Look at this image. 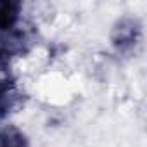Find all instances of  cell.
Wrapping results in <instances>:
<instances>
[{"mask_svg": "<svg viewBox=\"0 0 147 147\" xmlns=\"http://www.w3.org/2000/svg\"><path fill=\"white\" fill-rule=\"evenodd\" d=\"M140 38H142V24L137 18H130V16L121 18L113 26L111 42L113 47L121 54H128L135 50V47L140 43Z\"/></svg>", "mask_w": 147, "mask_h": 147, "instance_id": "6da1fadb", "label": "cell"}, {"mask_svg": "<svg viewBox=\"0 0 147 147\" xmlns=\"http://www.w3.org/2000/svg\"><path fill=\"white\" fill-rule=\"evenodd\" d=\"M31 45H33V31L30 28H24L14 36L0 35V71L5 69L14 57L28 54Z\"/></svg>", "mask_w": 147, "mask_h": 147, "instance_id": "7a4b0ae2", "label": "cell"}, {"mask_svg": "<svg viewBox=\"0 0 147 147\" xmlns=\"http://www.w3.org/2000/svg\"><path fill=\"white\" fill-rule=\"evenodd\" d=\"M24 102V94L16 78H0V119L18 111Z\"/></svg>", "mask_w": 147, "mask_h": 147, "instance_id": "3957f363", "label": "cell"}, {"mask_svg": "<svg viewBox=\"0 0 147 147\" xmlns=\"http://www.w3.org/2000/svg\"><path fill=\"white\" fill-rule=\"evenodd\" d=\"M21 11L23 5L19 2L14 0L0 2V35L2 36H14L26 28L21 23Z\"/></svg>", "mask_w": 147, "mask_h": 147, "instance_id": "277c9868", "label": "cell"}, {"mask_svg": "<svg viewBox=\"0 0 147 147\" xmlns=\"http://www.w3.org/2000/svg\"><path fill=\"white\" fill-rule=\"evenodd\" d=\"M0 147H30V142L19 128L5 125L0 128Z\"/></svg>", "mask_w": 147, "mask_h": 147, "instance_id": "5b68a950", "label": "cell"}]
</instances>
